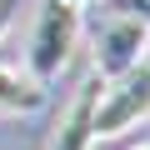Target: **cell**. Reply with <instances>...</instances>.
<instances>
[{
    "label": "cell",
    "instance_id": "cell-9",
    "mask_svg": "<svg viewBox=\"0 0 150 150\" xmlns=\"http://www.w3.org/2000/svg\"><path fill=\"white\" fill-rule=\"evenodd\" d=\"M130 150H150V140H140V145H130Z\"/></svg>",
    "mask_w": 150,
    "mask_h": 150
},
{
    "label": "cell",
    "instance_id": "cell-6",
    "mask_svg": "<svg viewBox=\"0 0 150 150\" xmlns=\"http://www.w3.org/2000/svg\"><path fill=\"white\" fill-rule=\"evenodd\" d=\"M120 15H135V20L150 25V0H120Z\"/></svg>",
    "mask_w": 150,
    "mask_h": 150
},
{
    "label": "cell",
    "instance_id": "cell-1",
    "mask_svg": "<svg viewBox=\"0 0 150 150\" xmlns=\"http://www.w3.org/2000/svg\"><path fill=\"white\" fill-rule=\"evenodd\" d=\"M75 45H80V10L60 5V0H45V5L35 10V25H30V45H25V75L35 85H55Z\"/></svg>",
    "mask_w": 150,
    "mask_h": 150
},
{
    "label": "cell",
    "instance_id": "cell-2",
    "mask_svg": "<svg viewBox=\"0 0 150 150\" xmlns=\"http://www.w3.org/2000/svg\"><path fill=\"white\" fill-rule=\"evenodd\" d=\"M150 55V25L135 15H110L95 35H90V75L100 85H115L120 75H130L140 60Z\"/></svg>",
    "mask_w": 150,
    "mask_h": 150
},
{
    "label": "cell",
    "instance_id": "cell-7",
    "mask_svg": "<svg viewBox=\"0 0 150 150\" xmlns=\"http://www.w3.org/2000/svg\"><path fill=\"white\" fill-rule=\"evenodd\" d=\"M15 10H20V0H0V40H5V30L15 25Z\"/></svg>",
    "mask_w": 150,
    "mask_h": 150
},
{
    "label": "cell",
    "instance_id": "cell-4",
    "mask_svg": "<svg viewBox=\"0 0 150 150\" xmlns=\"http://www.w3.org/2000/svg\"><path fill=\"white\" fill-rule=\"evenodd\" d=\"M100 80L90 75V80L70 95V105L60 110L55 130H50V150H90L95 145V105H100Z\"/></svg>",
    "mask_w": 150,
    "mask_h": 150
},
{
    "label": "cell",
    "instance_id": "cell-5",
    "mask_svg": "<svg viewBox=\"0 0 150 150\" xmlns=\"http://www.w3.org/2000/svg\"><path fill=\"white\" fill-rule=\"evenodd\" d=\"M45 100H50L45 85H35L15 65H0V115H35L45 110Z\"/></svg>",
    "mask_w": 150,
    "mask_h": 150
},
{
    "label": "cell",
    "instance_id": "cell-3",
    "mask_svg": "<svg viewBox=\"0 0 150 150\" xmlns=\"http://www.w3.org/2000/svg\"><path fill=\"white\" fill-rule=\"evenodd\" d=\"M140 120H150V55L120 75L115 85L100 90V105H95V140H115L125 130H135Z\"/></svg>",
    "mask_w": 150,
    "mask_h": 150
},
{
    "label": "cell",
    "instance_id": "cell-8",
    "mask_svg": "<svg viewBox=\"0 0 150 150\" xmlns=\"http://www.w3.org/2000/svg\"><path fill=\"white\" fill-rule=\"evenodd\" d=\"M60 5H70V10H85V5H95V0H60Z\"/></svg>",
    "mask_w": 150,
    "mask_h": 150
}]
</instances>
